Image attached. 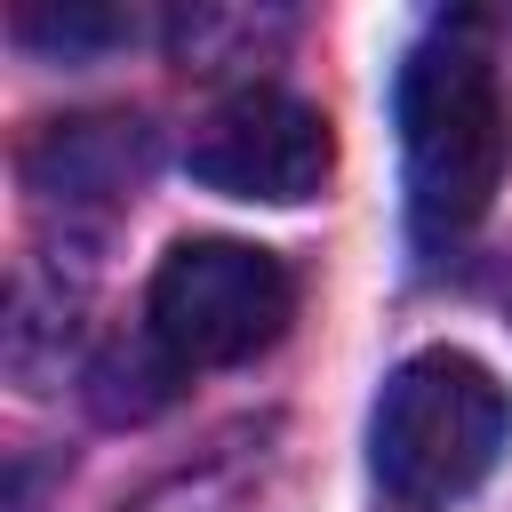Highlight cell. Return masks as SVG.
I'll list each match as a JSON object with an SVG mask.
<instances>
[{
	"mask_svg": "<svg viewBox=\"0 0 512 512\" xmlns=\"http://www.w3.org/2000/svg\"><path fill=\"white\" fill-rule=\"evenodd\" d=\"M512 168V96L488 16H440L400 64V176L408 224L432 256L464 248Z\"/></svg>",
	"mask_w": 512,
	"mask_h": 512,
	"instance_id": "1",
	"label": "cell"
},
{
	"mask_svg": "<svg viewBox=\"0 0 512 512\" xmlns=\"http://www.w3.org/2000/svg\"><path fill=\"white\" fill-rule=\"evenodd\" d=\"M248 496H256L248 456H200V464L152 480V488H144L136 504H120V512H248Z\"/></svg>",
	"mask_w": 512,
	"mask_h": 512,
	"instance_id": "9",
	"label": "cell"
},
{
	"mask_svg": "<svg viewBox=\"0 0 512 512\" xmlns=\"http://www.w3.org/2000/svg\"><path fill=\"white\" fill-rule=\"evenodd\" d=\"M8 32H16L24 48H40V56H64V64H80V56H104V48L136 40V16H128V8H96V0H72V8L24 0V8L8 16Z\"/></svg>",
	"mask_w": 512,
	"mask_h": 512,
	"instance_id": "8",
	"label": "cell"
},
{
	"mask_svg": "<svg viewBox=\"0 0 512 512\" xmlns=\"http://www.w3.org/2000/svg\"><path fill=\"white\" fill-rule=\"evenodd\" d=\"M144 168H152V128L128 120V112L48 120V128L24 144V160H16L32 208H40V216H64V232L88 224V216H112L120 200H136Z\"/></svg>",
	"mask_w": 512,
	"mask_h": 512,
	"instance_id": "5",
	"label": "cell"
},
{
	"mask_svg": "<svg viewBox=\"0 0 512 512\" xmlns=\"http://www.w3.org/2000/svg\"><path fill=\"white\" fill-rule=\"evenodd\" d=\"M184 168H192V184H208V192H224V200L296 208V200H312V192L328 184L336 136H328V120H320V104L248 80V88L216 96V104L192 120Z\"/></svg>",
	"mask_w": 512,
	"mask_h": 512,
	"instance_id": "4",
	"label": "cell"
},
{
	"mask_svg": "<svg viewBox=\"0 0 512 512\" xmlns=\"http://www.w3.org/2000/svg\"><path fill=\"white\" fill-rule=\"evenodd\" d=\"M512 440V392L472 360V352H416L384 376L376 416H368V456L392 504L440 512L472 496Z\"/></svg>",
	"mask_w": 512,
	"mask_h": 512,
	"instance_id": "2",
	"label": "cell"
},
{
	"mask_svg": "<svg viewBox=\"0 0 512 512\" xmlns=\"http://www.w3.org/2000/svg\"><path fill=\"white\" fill-rule=\"evenodd\" d=\"M80 304H88V264L64 272L56 264H24L16 288H8V328H0V352H8V376L24 392H48L72 360V336H80Z\"/></svg>",
	"mask_w": 512,
	"mask_h": 512,
	"instance_id": "6",
	"label": "cell"
},
{
	"mask_svg": "<svg viewBox=\"0 0 512 512\" xmlns=\"http://www.w3.org/2000/svg\"><path fill=\"white\" fill-rule=\"evenodd\" d=\"M184 392V368H176V352L144 328V336H112L96 360H88V408L104 416V424H144V416H160L168 400Z\"/></svg>",
	"mask_w": 512,
	"mask_h": 512,
	"instance_id": "7",
	"label": "cell"
},
{
	"mask_svg": "<svg viewBox=\"0 0 512 512\" xmlns=\"http://www.w3.org/2000/svg\"><path fill=\"white\" fill-rule=\"evenodd\" d=\"M288 320H296V280L272 248L248 240H176L144 296V328L176 352L184 376L272 352Z\"/></svg>",
	"mask_w": 512,
	"mask_h": 512,
	"instance_id": "3",
	"label": "cell"
}]
</instances>
